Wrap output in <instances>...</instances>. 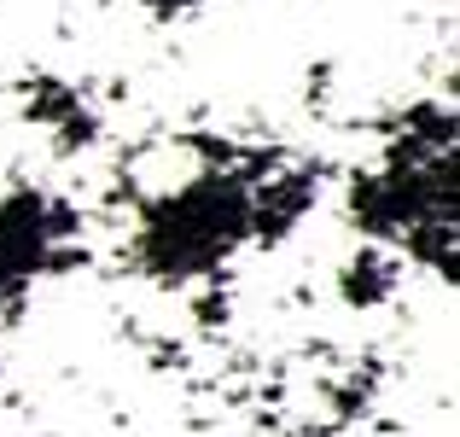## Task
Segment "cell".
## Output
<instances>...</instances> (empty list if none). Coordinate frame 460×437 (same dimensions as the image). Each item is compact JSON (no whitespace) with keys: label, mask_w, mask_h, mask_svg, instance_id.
Listing matches in <instances>:
<instances>
[]
</instances>
